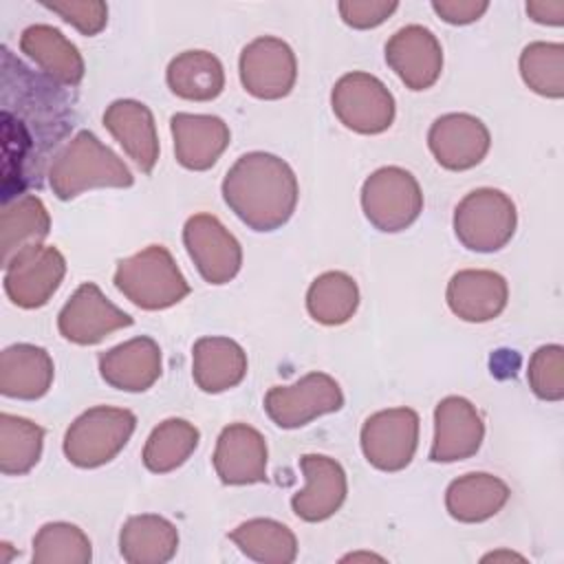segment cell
<instances>
[{
  "label": "cell",
  "instance_id": "6da1fadb",
  "mask_svg": "<svg viewBox=\"0 0 564 564\" xmlns=\"http://www.w3.org/2000/svg\"><path fill=\"white\" fill-rule=\"evenodd\" d=\"M227 207L253 231H275L295 212L300 185L293 167L271 152H247L227 170Z\"/></svg>",
  "mask_w": 564,
  "mask_h": 564
},
{
  "label": "cell",
  "instance_id": "7a4b0ae2",
  "mask_svg": "<svg viewBox=\"0 0 564 564\" xmlns=\"http://www.w3.org/2000/svg\"><path fill=\"white\" fill-rule=\"evenodd\" d=\"M128 165L90 130H79L51 161L48 185L59 200L97 187H132Z\"/></svg>",
  "mask_w": 564,
  "mask_h": 564
},
{
  "label": "cell",
  "instance_id": "3957f363",
  "mask_svg": "<svg viewBox=\"0 0 564 564\" xmlns=\"http://www.w3.org/2000/svg\"><path fill=\"white\" fill-rule=\"evenodd\" d=\"M112 282L123 297L143 311H163L189 295V282L163 245H148L119 260Z\"/></svg>",
  "mask_w": 564,
  "mask_h": 564
},
{
  "label": "cell",
  "instance_id": "277c9868",
  "mask_svg": "<svg viewBox=\"0 0 564 564\" xmlns=\"http://www.w3.org/2000/svg\"><path fill=\"white\" fill-rule=\"evenodd\" d=\"M137 427L134 412L112 405H95L82 412L64 434V456L82 469L110 463L130 441Z\"/></svg>",
  "mask_w": 564,
  "mask_h": 564
},
{
  "label": "cell",
  "instance_id": "5b68a950",
  "mask_svg": "<svg viewBox=\"0 0 564 564\" xmlns=\"http://www.w3.org/2000/svg\"><path fill=\"white\" fill-rule=\"evenodd\" d=\"M452 223L454 234L465 249L494 253L511 242L518 212L502 189L478 187L458 200Z\"/></svg>",
  "mask_w": 564,
  "mask_h": 564
},
{
  "label": "cell",
  "instance_id": "8992f818",
  "mask_svg": "<svg viewBox=\"0 0 564 564\" xmlns=\"http://www.w3.org/2000/svg\"><path fill=\"white\" fill-rule=\"evenodd\" d=\"M361 209L375 229L403 231L423 212L421 185L412 172L399 165L379 167L361 185Z\"/></svg>",
  "mask_w": 564,
  "mask_h": 564
},
{
  "label": "cell",
  "instance_id": "52a82bcc",
  "mask_svg": "<svg viewBox=\"0 0 564 564\" xmlns=\"http://www.w3.org/2000/svg\"><path fill=\"white\" fill-rule=\"evenodd\" d=\"M335 117L357 134L386 132L397 115L394 97L386 84L364 70L341 75L330 90Z\"/></svg>",
  "mask_w": 564,
  "mask_h": 564
},
{
  "label": "cell",
  "instance_id": "ba28073f",
  "mask_svg": "<svg viewBox=\"0 0 564 564\" xmlns=\"http://www.w3.org/2000/svg\"><path fill=\"white\" fill-rule=\"evenodd\" d=\"M344 405L339 383L326 372H308L291 386H273L264 394V412L282 430H297Z\"/></svg>",
  "mask_w": 564,
  "mask_h": 564
},
{
  "label": "cell",
  "instance_id": "9c48e42d",
  "mask_svg": "<svg viewBox=\"0 0 564 564\" xmlns=\"http://www.w3.org/2000/svg\"><path fill=\"white\" fill-rule=\"evenodd\" d=\"M419 423L412 408H388L370 414L359 434L366 460L388 474L405 469L419 445Z\"/></svg>",
  "mask_w": 564,
  "mask_h": 564
},
{
  "label": "cell",
  "instance_id": "30bf717a",
  "mask_svg": "<svg viewBox=\"0 0 564 564\" xmlns=\"http://www.w3.org/2000/svg\"><path fill=\"white\" fill-rule=\"evenodd\" d=\"M183 245L200 278L209 284H227L242 267L238 238L214 214L189 216L183 227Z\"/></svg>",
  "mask_w": 564,
  "mask_h": 564
},
{
  "label": "cell",
  "instance_id": "8fae6325",
  "mask_svg": "<svg viewBox=\"0 0 564 564\" xmlns=\"http://www.w3.org/2000/svg\"><path fill=\"white\" fill-rule=\"evenodd\" d=\"M238 73L249 95L273 101L293 90L297 79V59L284 40L262 35L240 51Z\"/></svg>",
  "mask_w": 564,
  "mask_h": 564
},
{
  "label": "cell",
  "instance_id": "7c38bea8",
  "mask_svg": "<svg viewBox=\"0 0 564 564\" xmlns=\"http://www.w3.org/2000/svg\"><path fill=\"white\" fill-rule=\"evenodd\" d=\"M66 258L59 249L37 245L20 251L4 264V293L20 308H40L59 289Z\"/></svg>",
  "mask_w": 564,
  "mask_h": 564
},
{
  "label": "cell",
  "instance_id": "4fadbf2b",
  "mask_svg": "<svg viewBox=\"0 0 564 564\" xmlns=\"http://www.w3.org/2000/svg\"><path fill=\"white\" fill-rule=\"evenodd\" d=\"M134 319L112 304L95 282H84L57 315L59 335L77 346H93Z\"/></svg>",
  "mask_w": 564,
  "mask_h": 564
},
{
  "label": "cell",
  "instance_id": "5bb4252c",
  "mask_svg": "<svg viewBox=\"0 0 564 564\" xmlns=\"http://www.w3.org/2000/svg\"><path fill=\"white\" fill-rule=\"evenodd\" d=\"M489 128L469 112H447L427 130V148L436 163L452 172L476 167L489 152Z\"/></svg>",
  "mask_w": 564,
  "mask_h": 564
},
{
  "label": "cell",
  "instance_id": "9a60e30c",
  "mask_svg": "<svg viewBox=\"0 0 564 564\" xmlns=\"http://www.w3.org/2000/svg\"><path fill=\"white\" fill-rule=\"evenodd\" d=\"M386 64L410 90L432 88L443 70L438 37L421 24L401 26L386 42Z\"/></svg>",
  "mask_w": 564,
  "mask_h": 564
},
{
  "label": "cell",
  "instance_id": "2e32d148",
  "mask_svg": "<svg viewBox=\"0 0 564 564\" xmlns=\"http://www.w3.org/2000/svg\"><path fill=\"white\" fill-rule=\"evenodd\" d=\"M485 438V423L476 405L465 397H445L434 408L432 463H456L471 458Z\"/></svg>",
  "mask_w": 564,
  "mask_h": 564
},
{
  "label": "cell",
  "instance_id": "e0dca14e",
  "mask_svg": "<svg viewBox=\"0 0 564 564\" xmlns=\"http://www.w3.org/2000/svg\"><path fill=\"white\" fill-rule=\"evenodd\" d=\"M304 487L293 494L291 509L304 522H322L339 511L348 494L344 467L324 454H304L300 458Z\"/></svg>",
  "mask_w": 564,
  "mask_h": 564
},
{
  "label": "cell",
  "instance_id": "ac0fdd59",
  "mask_svg": "<svg viewBox=\"0 0 564 564\" xmlns=\"http://www.w3.org/2000/svg\"><path fill=\"white\" fill-rule=\"evenodd\" d=\"M267 441L247 423L223 427L214 449V469L225 485H256L267 480Z\"/></svg>",
  "mask_w": 564,
  "mask_h": 564
},
{
  "label": "cell",
  "instance_id": "d6986e66",
  "mask_svg": "<svg viewBox=\"0 0 564 564\" xmlns=\"http://www.w3.org/2000/svg\"><path fill=\"white\" fill-rule=\"evenodd\" d=\"M449 311L463 322L482 324L496 319L509 300L507 280L489 269L456 271L445 291Z\"/></svg>",
  "mask_w": 564,
  "mask_h": 564
},
{
  "label": "cell",
  "instance_id": "ffe728a7",
  "mask_svg": "<svg viewBox=\"0 0 564 564\" xmlns=\"http://www.w3.org/2000/svg\"><path fill=\"white\" fill-rule=\"evenodd\" d=\"M176 161L192 172H205L216 165L231 141L229 126L216 115L176 112L170 119Z\"/></svg>",
  "mask_w": 564,
  "mask_h": 564
},
{
  "label": "cell",
  "instance_id": "44dd1931",
  "mask_svg": "<svg viewBox=\"0 0 564 564\" xmlns=\"http://www.w3.org/2000/svg\"><path fill=\"white\" fill-rule=\"evenodd\" d=\"M161 348L148 337H132L99 355L101 379L123 392H145L161 377Z\"/></svg>",
  "mask_w": 564,
  "mask_h": 564
},
{
  "label": "cell",
  "instance_id": "7402d4cb",
  "mask_svg": "<svg viewBox=\"0 0 564 564\" xmlns=\"http://www.w3.org/2000/svg\"><path fill=\"white\" fill-rule=\"evenodd\" d=\"M104 126L134 165L150 174L159 161V134L152 110L137 99H117L104 112Z\"/></svg>",
  "mask_w": 564,
  "mask_h": 564
},
{
  "label": "cell",
  "instance_id": "603a6c76",
  "mask_svg": "<svg viewBox=\"0 0 564 564\" xmlns=\"http://www.w3.org/2000/svg\"><path fill=\"white\" fill-rule=\"evenodd\" d=\"M20 51L33 59L40 70L55 84L77 86L86 66L77 46L51 24H31L20 35Z\"/></svg>",
  "mask_w": 564,
  "mask_h": 564
},
{
  "label": "cell",
  "instance_id": "cb8c5ba5",
  "mask_svg": "<svg viewBox=\"0 0 564 564\" xmlns=\"http://www.w3.org/2000/svg\"><path fill=\"white\" fill-rule=\"evenodd\" d=\"M55 377V366L46 348L35 344H13L0 355V392L9 399H42Z\"/></svg>",
  "mask_w": 564,
  "mask_h": 564
},
{
  "label": "cell",
  "instance_id": "d4e9b609",
  "mask_svg": "<svg viewBox=\"0 0 564 564\" xmlns=\"http://www.w3.org/2000/svg\"><path fill=\"white\" fill-rule=\"evenodd\" d=\"M247 375V352L229 337H200L192 348L194 383L207 392L218 394L236 388Z\"/></svg>",
  "mask_w": 564,
  "mask_h": 564
},
{
  "label": "cell",
  "instance_id": "484cf974",
  "mask_svg": "<svg viewBox=\"0 0 564 564\" xmlns=\"http://www.w3.org/2000/svg\"><path fill=\"white\" fill-rule=\"evenodd\" d=\"M509 485L487 471H471L454 478L445 489V509L458 522H485L509 500Z\"/></svg>",
  "mask_w": 564,
  "mask_h": 564
},
{
  "label": "cell",
  "instance_id": "4316f807",
  "mask_svg": "<svg viewBox=\"0 0 564 564\" xmlns=\"http://www.w3.org/2000/svg\"><path fill=\"white\" fill-rule=\"evenodd\" d=\"M176 549V527L156 513L130 516L119 531V553L128 564H165Z\"/></svg>",
  "mask_w": 564,
  "mask_h": 564
},
{
  "label": "cell",
  "instance_id": "83f0119b",
  "mask_svg": "<svg viewBox=\"0 0 564 564\" xmlns=\"http://www.w3.org/2000/svg\"><path fill=\"white\" fill-rule=\"evenodd\" d=\"M170 90L187 101H212L225 88V68L209 51H183L167 64Z\"/></svg>",
  "mask_w": 564,
  "mask_h": 564
},
{
  "label": "cell",
  "instance_id": "f1b7e54d",
  "mask_svg": "<svg viewBox=\"0 0 564 564\" xmlns=\"http://www.w3.org/2000/svg\"><path fill=\"white\" fill-rule=\"evenodd\" d=\"M48 231L51 216L46 212V205L37 196L24 194L11 203H4L0 214L2 267L20 251L42 245Z\"/></svg>",
  "mask_w": 564,
  "mask_h": 564
},
{
  "label": "cell",
  "instance_id": "f546056e",
  "mask_svg": "<svg viewBox=\"0 0 564 564\" xmlns=\"http://www.w3.org/2000/svg\"><path fill=\"white\" fill-rule=\"evenodd\" d=\"M229 540L253 562L260 564H291L297 557V538L295 533L271 518H251L240 522Z\"/></svg>",
  "mask_w": 564,
  "mask_h": 564
},
{
  "label": "cell",
  "instance_id": "4dcf8cb0",
  "mask_svg": "<svg viewBox=\"0 0 564 564\" xmlns=\"http://www.w3.org/2000/svg\"><path fill=\"white\" fill-rule=\"evenodd\" d=\"M359 306V286L344 271H326L317 275L306 291L308 315L324 326L346 324Z\"/></svg>",
  "mask_w": 564,
  "mask_h": 564
},
{
  "label": "cell",
  "instance_id": "1f68e13d",
  "mask_svg": "<svg viewBox=\"0 0 564 564\" xmlns=\"http://www.w3.org/2000/svg\"><path fill=\"white\" fill-rule=\"evenodd\" d=\"M200 432L185 419H165L148 436L143 445V465L152 474H167L181 467L198 447Z\"/></svg>",
  "mask_w": 564,
  "mask_h": 564
},
{
  "label": "cell",
  "instance_id": "d6a6232c",
  "mask_svg": "<svg viewBox=\"0 0 564 564\" xmlns=\"http://www.w3.org/2000/svg\"><path fill=\"white\" fill-rule=\"evenodd\" d=\"M44 447V427L9 412L0 414V471L22 476L31 471Z\"/></svg>",
  "mask_w": 564,
  "mask_h": 564
},
{
  "label": "cell",
  "instance_id": "836d02e7",
  "mask_svg": "<svg viewBox=\"0 0 564 564\" xmlns=\"http://www.w3.org/2000/svg\"><path fill=\"white\" fill-rule=\"evenodd\" d=\"M522 82L549 99L564 97V44L531 42L520 53Z\"/></svg>",
  "mask_w": 564,
  "mask_h": 564
},
{
  "label": "cell",
  "instance_id": "e575fe53",
  "mask_svg": "<svg viewBox=\"0 0 564 564\" xmlns=\"http://www.w3.org/2000/svg\"><path fill=\"white\" fill-rule=\"evenodd\" d=\"M33 564H88L93 544L88 535L70 522H46L33 538Z\"/></svg>",
  "mask_w": 564,
  "mask_h": 564
},
{
  "label": "cell",
  "instance_id": "d590c367",
  "mask_svg": "<svg viewBox=\"0 0 564 564\" xmlns=\"http://www.w3.org/2000/svg\"><path fill=\"white\" fill-rule=\"evenodd\" d=\"M529 388L542 401L564 399V348L560 344H544L535 348L527 368Z\"/></svg>",
  "mask_w": 564,
  "mask_h": 564
},
{
  "label": "cell",
  "instance_id": "8d00e7d4",
  "mask_svg": "<svg viewBox=\"0 0 564 564\" xmlns=\"http://www.w3.org/2000/svg\"><path fill=\"white\" fill-rule=\"evenodd\" d=\"M42 7L88 37L101 33L108 24V4L101 0H42Z\"/></svg>",
  "mask_w": 564,
  "mask_h": 564
},
{
  "label": "cell",
  "instance_id": "74e56055",
  "mask_svg": "<svg viewBox=\"0 0 564 564\" xmlns=\"http://www.w3.org/2000/svg\"><path fill=\"white\" fill-rule=\"evenodd\" d=\"M399 9V2L390 0H341L337 4V11L341 20L352 29H375L383 24L394 11Z\"/></svg>",
  "mask_w": 564,
  "mask_h": 564
},
{
  "label": "cell",
  "instance_id": "f35d334b",
  "mask_svg": "<svg viewBox=\"0 0 564 564\" xmlns=\"http://www.w3.org/2000/svg\"><path fill=\"white\" fill-rule=\"evenodd\" d=\"M434 13L447 24H471L489 9L487 0H432Z\"/></svg>",
  "mask_w": 564,
  "mask_h": 564
},
{
  "label": "cell",
  "instance_id": "ab89813d",
  "mask_svg": "<svg viewBox=\"0 0 564 564\" xmlns=\"http://www.w3.org/2000/svg\"><path fill=\"white\" fill-rule=\"evenodd\" d=\"M527 15L538 24L562 26L564 24V0H531L527 2Z\"/></svg>",
  "mask_w": 564,
  "mask_h": 564
},
{
  "label": "cell",
  "instance_id": "60d3db41",
  "mask_svg": "<svg viewBox=\"0 0 564 564\" xmlns=\"http://www.w3.org/2000/svg\"><path fill=\"white\" fill-rule=\"evenodd\" d=\"M489 560L496 562V560H524V557L518 555V553H511V551H494V553L482 557V562H489Z\"/></svg>",
  "mask_w": 564,
  "mask_h": 564
},
{
  "label": "cell",
  "instance_id": "b9f144b4",
  "mask_svg": "<svg viewBox=\"0 0 564 564\" xmlns=\"http://www.w3.org/2000/svg\"><path fill=\"white\" fill-rule=\"evenodd\" d=\"M344 562H348V560H352V562H357V560H379V562H383V557H379V555H372V553H350V555H346V557H341Z\"/></svg>",
  "mask_w": 564,
  "mask_h": 564
}]
</instances>
